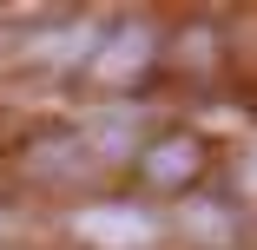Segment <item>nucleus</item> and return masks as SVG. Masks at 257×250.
<instances>
[{"label":"nucleus","instance_id":"nucleus-1","mask_svg":"<svg viewBox=\"0 0 257 250\" xmlns=\"http://www.w3.org/2000/svg\"><path fill=\"white\" fill-rule=\"evenodd\" d=\"M79 237L106 243V250H132V243L152 237V224H145L139 211H79Z\"/></svg>","mask_w":257,"mask_h":250},{"label":"nucleus","instance_id":"nucleus-2","mask_svg":"<svg viewBox=\"0 0 257 250\" xmlns=\"http://www.w3.org/2000/svg\"><path fill=\"white\" fill-rule=\"evenodd\" d=\"M139 60H145V40H139V33H125V40H119V46H112V53H106V73H112V79H119V73H132V66H139Z\"/></svg>","mask_w":257,"mask_h":250},{"label":"nucleus","instance_id":"nucleus-3","mask_svg":"<svg viewBox=\"0 0 257 250\" xmlns=\"http://www.w3.org/2000/svg\"><path fill=\"white\" fill-rule=\"evenodd\" d=\"M152 171H159V178H178V171H191V152H178V145H172V152H152Z\"/></svg>","mask_w":257,"mask_h":250}]
</instances>
